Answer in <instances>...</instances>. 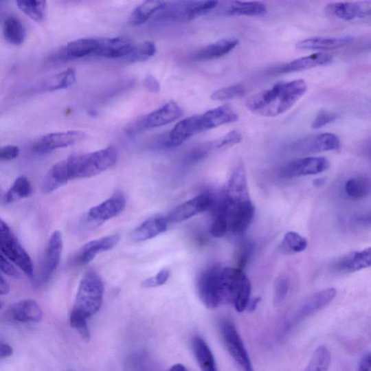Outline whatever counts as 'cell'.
<instances>
[{"instance_id": "obj_37", "label": "cell", "mask_w": 371, "mask_h": 371, "mask_svg": "<svg viewBox=\"0 0 371 371\" xmlns=\"http://www.w3.org/2000/svg\"><path fill=\"white\" fill-rule=\"evenodd\" d=\"M76 81V70L74 69H69L51 76L44 85V88L47 91L67 89L73 86Z\"/></svg>"}, {"instance_id": "obj_42", "label": "cell", "mask_w": 371, "mask_h": 371, "mask_svg": "<svg viewBox=\"0 0 371 371\" xmlns=\"http://www.w3.org/2000/svg\"><path fill=\"white\" fill-rule=\"evenodd\" d=\"M283 247L291 253L299 254L308 247V240L300 234L295 232H289L284 236L282 242Z\"/></svg>"}, {"instance_id": "obj_32", "label": "cell", "mask_w": 371, "mask_h": 371, "mask_svg": "<svg viewBox=\"0 0 371 371\" xmlns=\"http://www.w3.org/2000/svg\"><path fill=\"white\" fill-rule=\"evenodd\" d=\"M164 1H146L131 12L128 23L137 26L147 22L157 12L161 11L166 6Z\"/></svg>"}, {"instance_id": "obj_19", "label": "cell", "mask_w": 371, "mask_h": 371, "mask_svg": "<svg viewBox=\"0 0 371 371\" xmlns=\"http://www.w3.org/2000/svg\"><path fill=\"white\" fill-rule=\"evenodd\" d=\"M336 295L337 291L333 288L319 291L302 304L294 315L291 322L295 324L307 319V317L328 306L335 298Z\"/></svg>"}, {"instance_id": "obj_54", "label": "cell", "mask_w": 371, "mask_h": 371, "mask_svg": "<svg viewBox=\"0 0 371 371\" xmlns=\"http://www.w3.org/2000/svg\"><path fill=\"white\" fill-rule=\"evenodd\" d=\"M144 87L153 93H158L161 90V85L152 75H148L144 80Z\"/></svg>"}, {"instance_id": "obj_35", "label": "cell", "mask_w": 371, "mask_h": 371, "mask_svg": "<svg viewBox=\"0 0 371 371\" xmlns=\"http://www.w3.org/2000/svg\"><path fill=\"white\" fill-rule=\"evenodd\" d=\"M33 192L32 184L27 177H19L4 196V201L12 203L29 197Z\"/></svg>"}, {"instance_id": "obj_6", "label": "cell", "mask_w": 371, "mask_h": 371, "mask_svg": "<svg viewBox=\"0 0 371 371\" xmlns=\"http://www.w3.org/2000/svg\"><path fill=\"white\" fill-rule=\"evenodd\" d=\"M219 330L225 347L243 371H255L244 341L234 324L228 319L219 322Z\"/></svg>"}, {"instance_id": "obj_38", "label": "cell", "mask_w": 371, "mask_h": 371, "mask_svg": "<svg viewBox=\"0 0 371 371\" xmlns=\"http://www.w3.org/2000/svg\"><path fill=\"white\" fill-rule=\"evenodd\" d=\"M229 232L228 221L224 205L221 201L216 207L214 217L210 225V233L212 236L221 238Z\"/></svg>"}, {"instance_id": "obj_56", "label": "cell", "mask_w": 371, "mask_h": 371, "mask_svg": "<svg viewBox=\"0 0 371 371\" xmlns=\"http://www.w3.org/2000/svg\"><path fill=\"white\" fill-rule=\"evenodd\" d=\"M13 353L12 348L7 344H0V359H7Z\"/></svg>"}, {"instance_id": "obj_59", "label": "cell", "mask_w": 371, "mask_h": 371, "mask_svg": "<svg viewBox=\"0 0 371 371\" xmlns=\"http://www.w3.org/2000/svg\"><path fill=\"white\" fill-rule=\"evenodd\" d=\"M168 371H189L187 368H186L182 364H176L172 366Z\"/></svg>"}, {"instance_id": "obj_34", "label": "cell", "mask_w": 371, "mask_h": 371, "mask_svg": "<svg viewBox=\"0 0 371 371\" xmlns=\"http://www.w3.org/2000/svg\"><path fill=\"white\" fill-rule=\"evenodd\" d=\"M266 5L259 2H233L228 8L229 16H258L266 14Z\"/></svg>"}, {"instance_id": "obj_25", "label": "cell", "mask_w": 371, "mask_h": 371, "mask_svg": "<svg viewBox=\"0 0 371 371\" xmlns=\"http://www.w3.org/2000/svg\"><path fill=\"white\" fill-rule=\"evenodd\" d=\"M333 57L326 53L317 52L288 63L278 69V73L288 74L321 67L333 63Z\"/></svg>"}, {"instance_id": "obj_48", "label": "cell", "mask_w": 371, "mask_h": 371, "mask_svg": "<svg viewBox=\"0 0 371 371\" xmlns=\"http://www.w3.org/2000/svg\"><path fill=\"white\" fill-rule=\"evenodd\" d=\"M242 135L240 132L232 131L229 133L224 135L216 140H214V144L216 150L232 147L234 144L240 143Z\"/></svg>"}, {"instance_id": "obj_11", "label": "cell", "mask_w": 371, "mask_h": 371, "mask_svg": "<svg viewBox=\"0 0 371 371\" xmlns=\"http://www.w3.org/2000/svg\"><path fill=\"white\" fill-rule=\"evenodd\" d=\"M341 142L337 136L331 133L310 135L297 140L291 146L296 153L307 155L337 150Z\"/></svg>"}, {"instance_id": "obj_39", "label": "cell", "mask_w": 371, "mask_h": 371, "mask_svg": "<svg viewBox=\"0 0 371 371\" xmlns=\"http://www.w3.org/2000/svg\"><path fill=\"white\" fill-rule=\"evenodd\" d=\"M331 361L329 350L325 346L317 348L308 365L303 371H328Z\"/></svg>"}, {"instance_id": "obj_15", "label": "cell", "mask_w": 371, "mask_h": 371, "mask_svg": "<svg viewBox=\"0 0 371 371\" xmlns=\"http://www.w3.org/2000/svg\"><path fill=\"white\" fill-rule=\"evenodd\" d=\"M121 236L113 234L91 241L79 249L71 258V263L75 267L85 266L102 251L113 249L120 241Z\"/></svg>"}, {"instance_id": "obj_44", "label": "cell", "mask_w": 371, "mask_h": 371, "mask_svg": "<svg viewBox=\"0 0 371 371\" xmlns=\"http://www.w3.org/2000/svg\"><path fill=\"white\" fill-rule=\"evenodd\" d=\"M88 319L87 317L80 313L72 310L70 315L71 326L78 331V333L80 335L85 341H89L91 337Z\"/></svg>"}, {"instance_id": "obj_20", "label": "cell", "mask_w": 371, "mask_h": 371, "mask_svg": "<svg viewBox=\"0 0 371 371\" xmlns=\"http://www.w3.org/2000/svg\"><path fill=\"white\" fill-rule=\"evenodd\" d=\"M98 46V38L78 39L63 47L58 53L57 58L68 61L95 56Z\"/></svg>"}, {"instance_id": "obj_31", "label": "cell", "mask_w": 371, "mask_h": 371, "mask_svg": "<svg viewBox=\"0 0 371 371\" xmlns=\"http://www.w3.org/2000/svg\"><path fill=\"white\" fill-rule=\"evenodd\" d=\"M192 349L202 371H218L214 355L202 337L196 336L193 338Z\"/></svg>"}, {"instance_id": "obj_33", "label": "cell", "mask_w": 371, "mask_h": 371, "mask_svg": "<svg viewBox=\"0 0 371 371\" xmlns=\"http://www.w3.org/2000/svg\"><path fill=\"white\" fill-rule=\"evenodd\" d=\"M5 41L10 45L19 46L25 38V30L21 20L16 16L8 17L3 26Z\"/></svg>"}, {"instance_id": "obj_36", "label": "cell", "mask_w": 371, "mask_h": 371, "mask_svg": "<svg viewBox=\"0 0 371 371\" xmlns=\"http://www.w3.org/2000/svg\"><path fill=\"white\" fill-rule=\"evenodd\" d=\"M370 180L365 175L350 178L346 183V194L355 200H361L370 193Z\"/></svg>"}, {"instance_id": "obj_60", "label": "cell", "mask_w": 371, "mask_h": 371, "mask_svg": "<svg viewBox=\"0 0 371 371\" xmlns=\"http://www.w3.org/2000/svg\"><path fill=\"white\" fill-rule=\"evenodd\" d=\"M324 183V179H316L315 181H314V183L317 186H320L322 184H323Z\"/></svg>"}, {"instance_id": "obj_57", "label": "cell", "mask_w": 371, "mask_h": 371, "mask_svg": "<svg viewBox=\"0 0 371 371\" xmlns=\"http://www.w3.org/2000/svg\"><path fill=\"white\" fill-rule=\"evenodd\" d=\"M10 286L5 278L0 274V295H5L10 293Z\"/></svg>"}, {"instance_id": "obj_28", "label": "cell", "mask_w": 371, "mask_h": 371, "mask_svg": "<svg viewBox=\"0 0 371 371\" xmlns=\"http://www.w3.org/2000/svg\"><path fill=\"white\" fill-rule=\"evenodd\" d=\"M238 45L235 38H224L208 45L195 52L194 59L197 61H208L227 56Z\"/></svg>"}, {"instance_id": "obj_17", "label": "cell", "mask_w": 371, "mask_h": 371, "mask_svg": "<svg viewBox=\"0 0 371 371\" xmlns=\"http://www.w3.org/2000/svg\"><path fill=\"white\" fill-rule=\"evenodd\" d=\"M63 249L62 234L60 231L53 232L47 243L42 268V280L45 282L57 270Z\"/></svg>"}, {"instance_id": "obj_22", "label": "cell", "mask_w": 371, "mask_h": 371, "mask_svg": "<svg viewBox=\"0 0 371 371\" xmlns=\"http://www.w3.org/2000/svg\"><path fill=\"white\" fill-rule=\"evenodd\" d=\"M326 11L339 19L353 21L370 16V5L368 3H335L328 4Z\"/></svg>"}, {"instance_id": "obj_18", "label": "cell", "mask_w": 371, "mask_h": 371, "mask_svg": "<svg viewBox=\"0 0 371 371\" xmlns=\"http://www.w3.org/2000/svg\"><path fill=\"white\" fill-rule=\"evenodd\" d=\"M135 45L126 36L98 38V46L95 56L106 58H126Z\"/></svg>"}, {"instance_id": "obj_58", "label": "cell", "mask_w": 371, "mask_h": 371, "mask_svg": "<svg viewBox=\"0 0 371 371\" xmlns=\"http://www.w3.org/2000/svg\"><path fill=\"white\" fill-rule=\"evenodd\" d=\"M260 301V297H256L253 300H249L246 311L249 312L255 311L258 306Z\"/></svg>"}, {"instance_id": "obj_41", "label": "cell", "mask_w": 371, "mask_h": 371, "mask_svg": "<svg viewBox=\"0 0 371 371\" xmlns=\"http://www.w3.org/2000/svg\"><path fill=\"white\" fill-rule=\"evenodd\" d=\"M156 51L155 43L144 41L135 45L130 54L126 58L130 63L144 62L154 56Z\"/></svg>"}, {"instance_id": "obj_47", "label": "cell", "mask_w": 371, "mask_h": 371, "mask_svg": "<svg viewBox=\"0 0 371 371\" xmlns=\"http://www.w3.org/2000/svg\"><path fill=\"white\" fill-rule=\"evenodd\" d=\"M289 289L288 278L284 276H278L275 284L274 304L276 306H280L284 302L287 297Z\"/></svg>"}, {"instance_id": "obj_43", "label": "cell", "mask_w": 371, "mask_h": 371, "mask_svg": "<svg viewBox=\"0 0 371 371\" xmlns=\"http://www.w3.org/2000/svg\"><path fill=\"white\" fill-rule=\"evenodd\" d=\"M245 94V89L240 85H236L218 89L213 93L210 98L216 101L233 100L243 98Z\"/></svg>"}, {"instance_id": "obj_45", "label": "cell", "mask_w": 371, "mask_h": 371, "mask_svg": "<svg viewBox=\"0 0 371 371\" xmlns=\"http://www.w3.org/2000/svg\"><path fill=\"white\" fill-rule=\"evenodd\" d=\"M254 246L249 241L243 242L240 247H238L236 254V267L235 268L243 271L254 254Z\"/></svg>"}, {"instance_id": "obj_2", "label": "cell", "mask_w": 371, "mask_h": 371, "mask_svg": "<svg viewBox=\"0 0 371 371\" xmlns=\"http://www.w3.org/2000/svg\"><path fill=\"white\" fill-rule=\"evenodd\" d=\"M70 180L96 177L112 168L117 161L114 148L109 147L99 151L75 154L65 160Z\"/></svg>"}, {"instance_id": "obj_49", "label": "cell", "mask_w": 371, "mask_h": 371, "mask_svg": "<svg viewBox=\"0 0 371 371\" xmlns=\"http://www.w3.org/2000/svg\"><path fill=\"white\" fill-rule=\"evenodd\" d=\"M169 277V271L163 269L158 272L155 277H151L148 280L144 281L142 286L143 288H153L162 286L168 282Z\"/></svg>"}, {"instance_id": "obj_13", "label": "cell", "mask_w": 371, "mask_h": 371, "mask_svg": "<svg viewBox=\"0 0 371 371\" xmlns=\"http://www.w3.org/2000/svg\"><path fill=\"white\" fill-rule=\"evenodd\" d=\"M214 197L210 194L198 195L172 210L166 219L168 223H178L187 221L213 207Z\"/></svg>"}, {"instance_id": "obj_30", "label": "cell", "mask_w": 371, "mask_h": 371, "mask_svg": "<svg viewBox=\"0 0 371 371\" xmlns=\"http://www.w3.org/2000/svg\"><path fill=\"white\" fill-rule=\"evenodd\" d=\"M70 181L65 160L53 166L47 172L43 184L44 194H49L63 187Z\"/></svg>"}, {"instance_id": "obj_52", "label": "cell", "mask_w": 371, "mask_h": 371, "mask_svg": "<svg viewBox=\"0 0 371 371\" xmlns=\"http://www.w3.org/2000/svg\"><path fill=\"white\" fill-rule=\"evenodd\" d=\"M20 150L17 146L8 145L0 148V161L14 160L19 156Z\"/></svg>"}, {"instance_id": "obj_3", "label": "cell", "mask_w": 371, "mask_h": 371, "mask_svg": "<svg viewBox=\"0 0 371 371\" xmlns=\"http://www.w3.org/2000/svg\"><path fill=\"white\" fill-rule=\"evenodd\" d=\"M221 284L223 304H233L238 313L245 311L251 286L244 271L236 268H222Z\"/></svg>"}, {"instance_id": "obj_5", "label": "cell", "mask_w": 371, "mask_h": 371, "mask_svg": "<svg viewBox=\"0 0 371 371\" xmlns=\"http://www.w3.org/2000/svg\"><path fill=\"white\" fill-rule=\"evenodd\" d=\"M0 250L26 276H33L34 268L31 257L23 247L14 232L1 218H0Z\"/></svg>"}, {"instance_id": "obj_29", "label": "cell", "mask_w": 371, "mask_h": 371, "mask_svg": "<svg viewBox=\"0 0 371 371\" xmlns=\"http://www.w3.org/2000/svg\"><path fill=\"white\" fill-rule=\"evenodd\" d=\"M166 218L157 217L146 221L131 234L132 240L144 242L164 233L168 227Z\"/></svg>"}, {"instance_id": "obj_40", "label": "cell", "mask_w": 371, "mask_h": 371, "mask_svg": "<svg viewBox=\"0 0 371 371\" xmlns=\"http://www.w3.org/2000/svg\"><path fill=\"white\" fill-rule=\"evenodd\" d=\"M17 7L26 16L36 22H42L46 15L47 3L45 1H17Z\"/></svg>"}, {"instance_id": "obj_24", "label": "cell", "mask_w": 371, "mask_h": 371, "mask_svg": "<svg viewBox=\"0 0 371 371\" xmlns=\"http://www.w3.org/2000/svg\"><path fill=\"white\" fill-rule=\"evenodd\" d=\"M183 111L175 102L171 101L161 108L144 116L145 128L161 127L174 122L181 117Z\"/></svg>"}, {"instance_id": "obj_46", "label": "cell", "mask_w": 371, "mask_h": 371, "mask_svg": "<svg viewBox=\"0 0 371 371\" xmlns=\"http://www.w3.org/2000/svg\"><path fill=\"white\" fill-rule=\"evenodd\" d=\"M214 150L213 141L205 142L194 148L188 155L187 160L192 163L200 161Z\"/></svg>"}, {"instance_id": "obj_26", "label": "cell", "mask_w": 371, "mask_h": 371, "mask_svg": "<svg viewBox=\"0 0 371 371\" xmlns=\"http://www.w3.org/2000/svg\"><path fill=\"white\" fill-rule=\"evenodd\" d=\"M10 315L13 320L19 322L39 323L43 319V311L34 300L19 301L10 309Z\"/></svg>"}, {"instance_id": "obj_14", "label": "cell", "mask_w": 371, "mask_h": 371, "mask_svg": "<svg viewBox=\"0 0 371 371\" xmlns=\"http://www.w3.org/2000/svg\"><path fill=\"white\" fill-rule=\"evenodd\" d=\"M330 163L324 157H307L288 163L282 170L285 177L317 175L328 169Z\"/></svg>"}, {"instance_id": "obj_16", "label": "cell", "mask_w": 371, "mask_h": 371, "mask_svg": "<svg viewBox=\"0 0 371 371\" xmlns=\"http://www.w3.org/2000/svg\"><path fill=\"white\" fill-rule=\"evenodd\" d=\"M238 115L229 105H223L221 107L207 111L197 115L198 133L213 129L221 126L236 122Z\"/></svg>"}, {"instance_id": "obj_10", "label": "cell", "mask_w": 371, "mask_h": 371, "mask_svg": "<svg viewBox=\"0 0 371 371\" xmlns=\"http://www.w3.org/2000/svg\"><path fill=\"white\" fill-rule=\"evenodd\" d=\"M228 221L229 232L236 234L245 232L255 216V206L250 200L228 203L221 200Z\"/></svg>"}, {"instance_id": "obj_9", "label": "cell", "mask_w": 371, "mask_h": 371, "mask_svg": "<svg viewBox=\"0 0 371 371\" xmlns=\"http://www.w3.org/2000/svg\"><path fill=\"white\" fill-rule=\"evenodd\" d=\"M126 203L124 194L117 191L108 200L90 209L85 222L89 227L97 228L102 223L120 214L126 207Z\"/></svg>"}, {"instance_id": "obj_1", "label": "cell", "mask_w": 371, "mask_h": 371, "mask_svg": "<svg viewBox=\"0 0 371 371\" xmlns=\"http://www.w3.org/2000/svg\"><path fill=\"white\" fill-rule=\"evenodd\" d=\"M307 90L308 85L302 79L278 83L249 98L246 106L254 114L276 117L293 108Z\"/></svg>"}, {"instance_id": "obj_55", "label": "cell", "mask_w": 371, "mask_h": 371, "mask_svg": "<svg viewBox=\"0 0 371 371\" xmlns=\"http://www.w3.org/2000/svg\"><path fill=\"white\" fill-rule=\"evenodd\" d=\"M357 371H371V356L370 352L363 356Z\"/></svg>"}, {"instance_id": "obj_12", "label": "cell", "mask_w": 371, "mask_h": 371, "mask_svg": "<svg viewBox=\"0 0 371 371\" xmlns=\"http://www.w3.org/2000/svg\"><path fill=\"white\" fill-rule=\"evenodd\" d=\"M86 137L81 131H68L56 132L47 135L38 139L34 145V152L38 154H46L60 148H68Z\"/></svg>"}, {"instance_id": "obj_4", "label": "cell", "mask_w": 371, "mask_h": 371, "mask_svg": "<svg viewBox=\"0 0 371 371\" xmlns=\"http://www.w3.org/2000/svg\"><path fill=\"white\" fill-rule=\"evenodd\" d=\"M104 287L100 276L94 271H89L79 284L74 311L89 319L100 309Z\"/></svg>"}, {"instance_id": "obj_61", "label": "cell", "mask_w": 371, "mask_h": 371, "mask_svg": "<svg viewBox=\"0 0 371 371\" xmlns=\"http://www.w3.org/2000/svg\"><path fill=\"white\" fill-rule=\"evenodd\" d=\"M2 308H3V304L1 301H0V309H1Z\"/></svg>"}, {"instance_id": "obj_23", "label": "cell", "mask_w": 371, "mask_h": 371, "mask_svg": "<svg viewBox=\"0 0 371 371\" xmlns=\"http://www.w3.org/2000/svg\"><path fill=\"white\" fill-rule=\"evenodd\" d=\"M371 265V249L352 251L338 259L335 265V270L343 273H350L368 269Z\"/></svg>"}, {"instance_id": "obj_51", "label": "cell", "mask_w": 371, "mask_h": 371, "mask_svg": "<svg viewBox=\"0 0 371 371\" xmlns=\"http://www.w3.org/2000/svg\"><path fill=\"white\" fill-rule=\"evenodd\" d=\"M0 271L15 278H20L21 276L20 271L13 266L1 251H0Z\"/></svg>"}, {"instance_id": "obj_50", "label": "cell", "mask_w": 371, "mask_h": 371, "mask_svg": "<svg viewBox=\"0 0 371 371\" xmlns=\"http://www.w3.org/2000/svg\"><path fill=\"white\" fill-rule=\"evenodd\" d=\"M337 118L336 113L333 112H328L326 111H322L317 114L312 123L311 127L313 128H321L330 123H333Z\"/></svg>"}, {"instance_id": "obj_21", "label": "cell", "mask_w": 371, "mask_h": 371, "mask_svg": "<svg viewBox=\"0 0 371 371\" xmlns=\"http://www.w3.org/2000/svg\"><path fill=\"white\" fill-rule=\"evenodd\" d=\"M196 134H199L197 115H194L179 122L162 140L161 146L164 148H174Z\"/></svg>"}, {"instance_id": "obj_27", "label": "cell", "mask_w": 371, "mask_h": 371, "mask_svg": "<svg viewBox=\"0 0 371 371\" xmlns=\"http://www.w3.org/2000/svg\"><path fill=\"white\" fill-rule=\"evenodd\" d=\"M353 41L352 36L313 37L304 39L295 47L302 50H333L349 45Z\"/></svg>"}, {"instance_id": "obj_7", "label": "cell", "mask_w": 371, "mask_h": 371, "mask_svg": "<svg viewBox=\"0 0 371 371\" xmlns=\"http://www.w3.org/2000/svg\"><path fill=\"white\" fill-rule=\"evenodd\" d=\"M218 5L217 1H183L168 3L161 16L174 21H190L202 16Z\"/></svg>"}, {"instance_id": "obj_8", "label": "cell", "mask_w": 371, "mask_h": 371, "mask_svg": "<svg viewBox=\"0 0 371 371\" xmlns=\"http://www.w3.org/2000/svg\"><path fill=\"white\" fill-rule=\"evenodd\" d=\"M221 269L218 266L210 267L201 275L198 282L199 295L205 306L210 309L223 304L221 284Z\"/></svg>"}, {"instance_id": "obj_53", "label": "cell", "mask_w": 371, "mask_h": 371, "mask_svg": "<svg viewBox=\"0 0 371 371\" xmlns=\"http://www.w3.org/2000/svg\"><path fill=\"white\" fill-rule=\"evenodd\" d=\"M146 129L144 126V116L139 117L135 122H132L129 124L126 128V133L130 136L136 135L139 132Z\"/></svg>"}]
</instances>
